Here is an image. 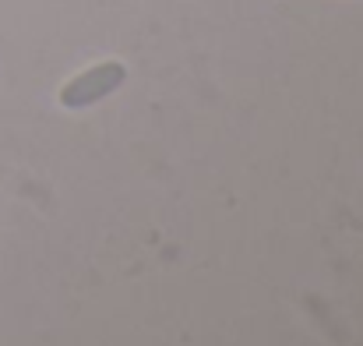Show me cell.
I'll return each mask as SVG.
<instances>
[{
    "instance_id": "cell-1",
    "label": "cell",
    "mask_w": 363,
    "mask_h": 346,
    "mask_svg": "<svg viewBox=\"0 0 363 346\" xmlns=\"http://www.w3.org/2000/svg\"><path fill=\"white\" fill-rule=\"evenodd\" d=\"M123 78H127V67H123L121 60H103V64H96V67L74 75V78L60 89V107H67V110H85V107H92V103L113 96L123 85Z\"/></svg>"
}]
</instances>
